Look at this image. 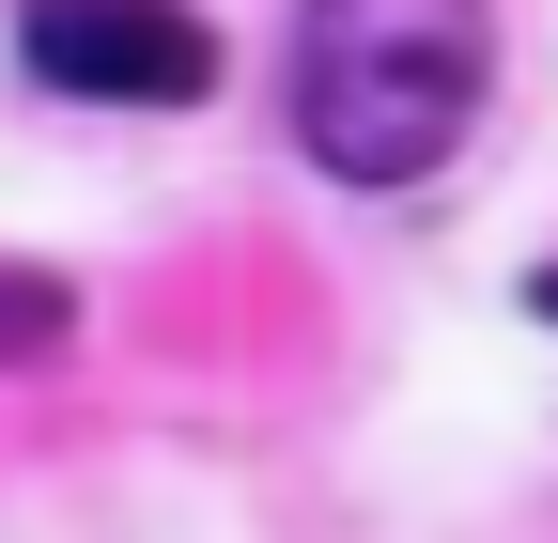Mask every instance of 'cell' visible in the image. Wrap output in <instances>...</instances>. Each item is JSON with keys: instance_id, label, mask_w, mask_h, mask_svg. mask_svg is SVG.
<instances>
[{"instance_id": "obj_1", "label": "cell", "mask_w": 558, "mask_h": 543, "mask_svg": "<svg viewBox=\"0 0 558 543\" xmlns=\"http://www.w3.org/2000/svg\"><path fill=\"white\" fill-rule=\"evenodd\" d=\"M295 156L326 186H418L497 94V0H295Z\"/></svg>"}, {"instance_id": "obj_2", "label": "cell", "mask_w": 558, "mask_h": 543, "mask_svg": "<svg viewBox=\"0 0 558 543\" xmlns=\"http://www.w3.org/2000/svg\"><path fill=\"white\" fill-rule=\"evenodd\" d=\"M16 62L94 109H202L218 94V32L186 0H16Z\"/></svg>"}, {"instance_id": "obj_3", "label": "cell", "mask_w": 558, "mask_h": 543, "mask_svg": "<svg viewBox=\"0 0 558 543\" xmlns=\"http://www.w3.org/2000/svg\"><path fill=\"white\" fill-rule=\"evenodd\" d=\"M47 342H78V295H62V280H0V373L47 358Z\"/></svg>"}, {"instance_id": "obj_4", "label": "cell", "mask_w": 558, "mask_h": 543, "mask_svg": "<svg viewBox=\"0 0 558 543\" xmlns=\"http://www.w3.org/2000/svg\"><path fill=\"white\" fill-rule=\"evenodd\" d=\"M527 311H543V326H558V264H543V280H527Z\"/></svg>"}]
</instances>
